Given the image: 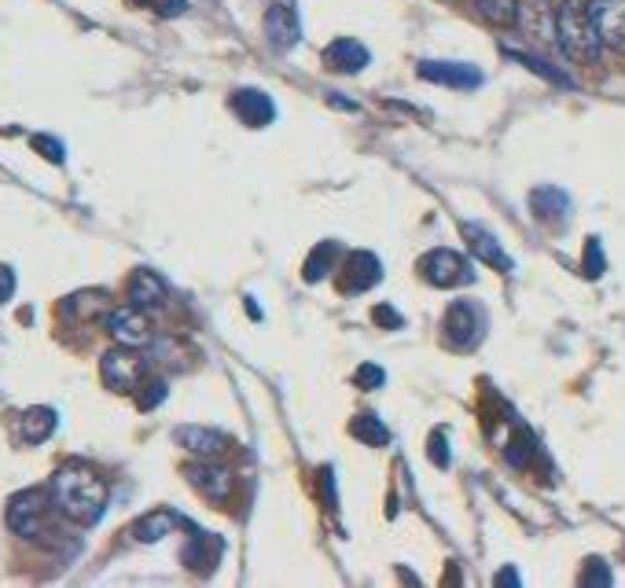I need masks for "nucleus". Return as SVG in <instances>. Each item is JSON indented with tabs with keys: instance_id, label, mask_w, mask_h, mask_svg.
<instances>
[{
	"instance_id": "f257e3e1",
	"label": "nucleus",
	"mask_w": 625,
	"mask_h": 588,
	"mask_svg": "<svg viewBox=\"0 0 625 588\" xmlns=\"http://www.w3.org/2000/svg\"><path fill=\"white\" fill-rule=\"evenodd\" d=\"M52 504L78 526H96L107 511V482L85 460H67L52 475Z\"/></svg>"
},
{
	"instance_id": "f03ea898",
	"label": "nucleus",
	"mask_w": 625,
	"mask_h": 588,
	"mask_svg": "<svg viewBox=\"0 0 625 588\" xmlns=\"http://www.w3.org/2000/svg\"><path fill=\"white\" fill-rule=\"evenodd\" d=\"M556 37H559V48H563L574 63H585V67L596 63L603 52V41H600V34H596L589 4H581V0H563V4H559Z\"/></svg>"
},
{
	"instance_id": "7ed1b4c3",
	"label": "nucleus",
	"mask_w": 625,
	"mask_h": 588,
	"mask_svg": "<svg viewBox=\"0 0 625 588\" xmlns=\"http://www.w3.org/2000/svg\"><path fill=\"white\" fill-rule=\"evenodd\" d=\"M144 375H148V361H144L133 346H114V350H107L100 357V379L114 394H133V390H140V386H144Z\"/></svg>"
},
{
	"instance_id": "20e7f679",
	"label": "nucleus",
	"mask_w": 625,
	"mask_h": 588,
	"mask_svg": "<svg viewBox=\"0 0 625 588\" xmlns=\"http://www.w3.org/2000/svg\"><path fill=\"white\" fill-rule=\"evenodd\" d=\"M48 508H52V493H45V489H23V493H15L8 500V530L15 537L34 541L45 530Z\"/></svg>"
},
{
	"instance_id": "39448f33",
	"label": "nucleus",
	"mask_w": 625,
	"mask_h": 588,
	"mask_svg": "<svg viewBox=\"0 0 625 588\" xmlns=\"http://www.w3.org/2000/svg\"><path fill=\"white\" fill-rule=\"evenodd\" d=\"M442 328H445V346L467 353L486 339V313L475 302H453V306L445 309Z\"/></svg>"
},
{
	"instance_id": "423d86ee",
	"label": "nucleus",
	"mask_w": 625,
	"mask_h": 588,
	"mask_svg": "<svg viewBox=\"0 0 625 588\" xmlns=\"http://www.w3.org/2000/svg\"><path fill=\"white\" fill-rule=\"evenodd\" d=\"M420 272L431 287H467V283H475V265H471L460 250H449V247H438V250H431V254H423Z\"/></svg>"
},
{
	"instance_id": "0eeeda50",
	"label": "nucleus",
	"mask_w": 625,
	"mask_h": 588,
	"mask_svg": "<svg viewBox=\"0 0 625 588\" xmlns=\"http://www.w3.org/2000/svg\"><path fill=\"white\" fill-rule=\"evenodd\" d=\"M103 328H107V335H111L118 346H133V350H140V346H151V320L148 313L140 306H114L107 309V320H103Z\"/></svg>"
},
{
	"instance_id": "6e6552de",
	"label": "nucleus",
	"mask_w": 625,
	"mask_h": 588,
	"mask_svg": "<svg viewBox=\"0 0 625 588\" xmlns=\"http://www.w3.org/2000/svg\"><path fill=\"white\" fill-rule=\"evenodd\" d=\"M184 478L192 482V489L199 497H206L210 504H228L236 497V475L221 467L217 460H199V464L184 467Z\"/></svg>"
},
{
	"instance_id": "1a4fd4ad",
	"label": "nucleus",
	"mask_w": 625,
	"mask_h": 588,
	"mask_svg": "<svg viewBox=\"0 0 625 588\" xmlns=\"http://www.w3.org/2000/svg\"><path fill=\"white\" fill-rule=\"evenodd\" d=\"M589 15L603 48L625 52V0H589Z\"/></svg>"
},
{
	"instance_id": "9d476101",
	"label": "nucleus",
	"mask_w": 625,
	"mask_h": 588,
	"mask_svg": "<svg viewBox=\"0 0 625 588\" xmlns=\"http://www.w3.org/2000/svg\"><path fill=\"white\" fill-rule=\"evenodd\" d=\"M420 78L434 85H453V89H478L482 85V70L471 63H449V59H427L420 63Z\"/></svg>"
},
{
	"instance_id": "9b49d317",
	"label": "nucleus",
	"mask_w": 625,
	"mask_h": 588,
	"mask_svg": "<svg viewBox=\"0 0 625 588\" xmlns=\"http://www.w3.org/2000/svg\"><path fill=\"white\" fill-rule=\"evenodd\" d=\"M232 111L239 114V122L250 129H262L276 118V103L269 100V92L262 89H236L232 92Z\"/></svg>"
},
{
	"instance_id": "f8f14e48",
	"label": "nucleus",
	"mask_w": 625,
	"mask_h": 588,
	"mask_svg": "<svg viewBox=\"0 0 625 588\" xmlns=\"http://www.w3.org/2000/svg\"><path fill=\"white\" fill-rule=\"evenodd\" d=\"M464 239H467V247H471V254H475L482 265H493L497 272H512L515 269V261L504 254V247H500L497 236H493L489 228L471 225V221H467V225H464Z\"/></svg>"
},
{
	"instance_id": "ddd939ff",
	"label": "nucleus",
	"mask_w": 625,
	"mask_h": 588,
	"mask_svg": "<svg viewBox=\"0 0 625 588\" xmlns=\"http://www.w3.org/2000/svg\"><path fill=\"white\" fill-rule=\"evenodd\" d=\"M324 63L328 70L335 74H361L368 63H372V52L361 45V41H353V37H339V41H331L324 48Z\"/></svg>"
},
{
	"instance_id": "4468645a",
	"label": "nucleus",
	"mask_w": 625,
	"mask_h": 588,
	"mask_svg": "<svg viewBox=\"0 0 625 588\" xmlns=\"http://www.w3.org/2000/svg\"><path fill=\"white\" fill-rule=\"evenodd\" d=\"M298 15L291 4H273L269 12H265V37H269V45L276 52H287V48L298 45Z\"/></svg>"
},
{
	"instance_id": "2eb2a0df",
	"label": "nucleus",
	"mask_w": 625,
	"mask_h": 588,
	"mask_svg": "<svg viewBox=\"0 0 625 588\" xmlns=\"http://www.w3.org/2000/svg\"><path fill=\"white\" fill-rule=\"evenodd\" d=\"M173 441L188 449V453L203 456V460H217L221 453H228V438L221 430H210V427H177L173 430Z\"/></svg>"
},
{
	"instance_id": "dca6fc26",
	"label": "nucleus",
	"mask_w": 625,
	"mask_h": 588,
	"mask_svg": "<svg viewBox=\"0 0 625 588\" xmlns=\"http://www.w3.org/2000/svg\"><path fill=\"white\" fill-rule=\"evenodd\" d=\"M383 280V265L375 258L372 250H353L350 261H346V280H342V291L346 294H357V291H368L375 283Z\"/></svg>"
},
{
	"instance_id": "f3484780",
	"label": "nucleus",
	"mask_w": 625,
	"mask_h": 588,
	"mask_svg": "<svg viewBox=\"0 0 625 588\" xmlns=\"http://www.w3.org/2000/svg\"><path fill=\"white\" fill-rule=\"evenodd\" d=\"M221 537H214V533L206 530H192V537H188V544H184V563L192 566V570H199V574H210L217 566V559H221Z\"/></svg>"
},
{
	"instance_id": "a211bd4d",
	"label": "nucleus",
	"mask_w": 625,
	"mask_h": 588,
	"mask_svg": "<svg viewBox=\"0 0 625 588\" xmlns=\"http://www.w3.org/2000/svg\"><path fill=\"white\" fill-rule=\"evenodd\" d=\"M166 283L155 276L151 269H137L133 272V280H129V302L133 306H140L144 313H151V309H162L166 306Z\"/></svg>"
},
{
	"instance_id": "6ab92c4d",
	"label": "nucleus",
	"mask_w": 625,
	"mask_h": 588,
	"mask_svg": "<svg viewBox=\"0 0 625 588\" xmlns=\"http://www.w3.org/2000/svg\"><path fill=\"white\" fill-rule=\"evenodd\" d=\"M56 408L48 405H34L26 408L23 416H19V438L26 441V445H41V441H48L52 434H56Z\"/></svg>"
},
{
	"instance_id": "aec40b11",
	"label": "nucleus",
	"mask_w": 625,
	"mask_h": 588,
	"mask_svg": "<svg viewBox=\"0 0 625 588\" xmlns=\"http://www.w3.org/2000/svg\"><path fill=\"white\" fill-rule=\"evenodd\" d=\"M177 515L173 511H166V508H159V511H148L144 519H137L133 522V541L137 544H155V541H162L166 533H173V526H177Z\"/></svg>"
},
{
	"instance_id": "412c9836",
	"label": "nucleus",
	"mask_w": 625,
	"mask_h": 588,
	"mask_svg": "<svg viewBox=\"0 0 625 588\" xmlns=\"http://www.w3.org/2000/svg\"><path fill=\"white\" fill-rule=\"evenodd\" d=\"M534 214L541 217V221H567L570 195L563 192V188H552V184L537 188L534 192Z\"/></svg>"
},
{
	"instance_id": "4be33fe9",
	"label": "nucleus",
	"mask_w": 625,
	"mask_h": 588,
	"mask_svg": "<svg viewBox=\"0 0 625 588\" xmlns=\"http://www.w3.org/2000/svg\"><path fill=\"white\" fill-rule=\"evenodd\" d=\"M350 434H353V438H361L364 445H372V449H383V445L390 441L387 423L375 416V412H361V416L353 419V423H350Z\"/></svg>"
},
{
	"instance_id": "5701e85b",
	"label": "nucleus",
	"mask_w": 625,
	"mask_h": 588,
	"mask_svg": "<svg viewBox=\"0 0 625 588\" xmlns=\"http://www.w3.org/2000/svg\"><path fill=\"white\" fill-rule=\"evenodd\" d=\"M475 8L486 23L500 26V30L519 23V0H475Z\"/></svg>"
},
{
	"instance_id": "b1692460",
	"label": "nucleus",
	"mask_w": 625,
	"mask_h": 588,
	"mask_svg": "<svg viewBox=\"0 0 625 588\" xmlns=\"http://www.w3.org/2000/svg\"><path fill=\"white\" fill-rule=\"evenodd\" d=\"M103 309H107V291H78L63 302L67 317H96Z\"/></svg>"
},
{
	"instance_id": "393cba45",
	"label": "nucleus",
	"mask_w": 625,
	"mask_h": 588,
	"mask_svg": "<svg viewBox=\"0 0 625 588\" xmlns=\"http://www.w3.org/2000/svg\"><path fill=\"white\" fill-rule=\"evenodd\" d=\"M335 258H339V247H335L331 239H328V243H320V247L306 258V280L309 283H320V280H324V276H328V272L335 269Z\"/></svg>"
},
{
	"instance_id": "a878e982",
	"label": "nucleus",
	"mask_w": 625,
	"mask_h": 588,
	"mask_svg": "<svg viewBox=\"0 0 625 588\" xmlns=\"http://www.w3.org/2000/svg\"><path fill=\"white\" fill-rule=\"evenodd\" d=\"M504 52H508V56H512V59H519V63H523V67H530V70H534V74H541V78L556 81V85H570V78H563V74H559L556 67H548L545 59H537V56H526V52H512V48H504Z\"/></svg>"
},
{
	"instance_id": "bb28decb",
	"label": "nucleus",
	"mask_w": 625,
	"mask_h": 588,
	"mask_svg": "<svg viewBox=\"0 0 625 588\" xmlns=\"http://www.w3.org/2000/svg\"><path fill=\"white\" fill-rule=\"evenodd\" d=\"M603 269H607V261H603L600 239L589 236V243H585V272H589L592 280H596V276H603Z\"/></svg>"
},
{
	"instance_id": "cd10ccee",
	"label": "nucleus",
	"mask_w": 625,
	"mask_h": 588,
	"mask_svg": "<svg viewBox=\"0 0 625 588\" xmlns=\"http://www.w3.org/2000/svg\"><path fill=\"white\" fill-rule=\"evenodd\" d=\"M144 386H148V390H144V394L137 397V405L144 408V412L166 401V383H162V379H148V383H144Z\"/></svg>"
},
{
	"instance_id": "c85d7f7f",
	"label": "nucleus",
	"mask_w": 625,
	"mask_h": 588,
	"mask_svg": "<svg viewBox=\"0 0 625 588\" xmlns=\"http://www.w3.org/2000/svg\"><path fill=\"white\" fill-rule=\"evenodd\" d=\"M530 453H534V438H530V434H519V441H515L512 449H508V464L526 467V464H530Z\"/></svg>"
},
{
	"instance_id": "c756f323",
	"label": "nucleus",
	"mask_w": 625,
	"mask_h": 588,
	"mask_svg": "<svg viewBox=\"0 0 625 588\" xmlns=\"http://www.w3.org/2000/svg\"><path fill=\"white\" fill-rule=\"evenodd\" d=\"M34 147L45 155L48 162H56V166H63V159H67V155H63V144L52 140V136H34Z\"/></svg>"
},
{
	"instance_id": "7c9ffc66",
	"label": "nucleus",
	"mask_w": 625,
	"mask_h": 588,
	"mask_svg": "<svg viewBox=\"0 0 625 588\" xmlns=\"http://www.w3.org/2000/svg\"><path fill=\"white\" fill-rule=\"evenodd\" d=\"M357 383H361L364 390H379V386L387 383V375H383V368H375V364H361V368H357Z\"/></svg>"
},
{
	"instance_id": "2f4dec72",
	"label": "nucleus",
	"mask_w": 625,
	"mask_h": 588,
	"mask_svg": "<svg viewBox=\"0 0 625 588\" xmlns=\"http://www.w3.org/2000/svg\"><path fill=\"white\" fill-rule=\"evenodd\" d=\"M431 460L438 467H449V449H445V434H442V430H434V434H431Z\"/></svg>"
},
{
	"instance_id": "473e14b6",
	"label": "nucleus",
	"mask_w": 625,
	"mask_h": 588,
	"mask_svg": "<svg viewBox=\"0 0 625 588\" xmlns=\"http://www.w3.org/2000/svg\"><path fill=\"white\" fill-rule=\"evenodd\" d=\"M581 581H585V585H611L614 577H611V570H607V566L600 563V559H592V570L585 577H581Z\"/></svg>"
},
{
	"instance_id": "72a5a7b5",
	"label": "nucleus",
	"mask_w": 625,
	"mask_h": 588,
	"mask_svg": "<svg viewBox=\"0 0 625 588\" xmlns=\"http://www.w3.org/2000/svg\"><path fill=\"white\" fill-rule=\"evenodd\" d=\"M12 294H15V272L12 265H0V306L12 302Z\"/></svg>"
},
{
	"instance_id": "f704fd0d",
	"label": "nucleus",
	"mask_w": 625,
	"mask_h": 588,
	"mask_svg": "<svg viewBox=\"0 0 625 588\" xmlns=\"http://www.w3.org/2000/svg\"><path fill=\"white\" fill-rule=\"evenodd\" d=\"M372 317L379 320V324H387V328H401V324H405V320H401V313H394L390 306H375Z\"/></svg>"
},
{
	"instance_id": "c9c22d12",
	"label": "nucleus",
	"mask_w": 625,
	"mask_h": 588,
	"mask_svg": "<svg viewBox=\"0 0 625 588\" xmlns=\"http://www.w3.org/2000/svg\"><path fill=\"white\" fill-rule=\"evenodd\" d=\"M519 581H523V577L515 574L512 566H508V570H500V574L493 577V585H519Z\"/></svg>"
}]
</instances>
